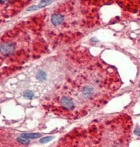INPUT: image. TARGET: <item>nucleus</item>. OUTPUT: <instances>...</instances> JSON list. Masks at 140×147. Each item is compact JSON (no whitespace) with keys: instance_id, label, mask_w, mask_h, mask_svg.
<instances>
[{"instance_id":"f03ea898","label":"nucleus","mask_w":140,"mask_h":147,"mask_svg":"<svg viewBox=\"0 0 140 147\" xmlns=\"http://www.w3.org/2000/svg\"><path fill=\"white\" fill-rule=\"evenodd\" d=\"M70 3L62 5L53 11L49 16L48 22L52 28L51 33L62 36L71 35L75 36L81 34L82 29L85 27L86 22V13H82L81 9L77 12L76 8H73ZM47 28V27H46Z\"/></svg>"},{"instance_id":"9d476101","label":"nucleus","mask_w":140,"mask_h":147,"mask_svg":"<svg viewBox=\"0 0 140 147\" xmlns=\"http://www.w3.org/2000/svg\"><path fill=\"white\" fill-rule=\"evenodd\" d=\"M135 133L137 135H140V127H139L136 128V129H135Z\"/></svg>"},{"instance_id":"7ed1b4c3","label":"nucleus","mask_w":140,"mask_h":147,"mask_svg":"<svg viewBox=\"0 0 140 147\" xmlns=\"http://www.w3.org/2000/svg\"><path fill=\"white\" fill-rule=\"evenodd\" d=\"M32 0H0L1 15L3 17H11L23 9Z\"/></svg>"},{"instance_id":"f257e3e1","label":"nucleus","mask_w":140,"mask_h":147,"mask_svg":"<svg viewBox=\"0 0 140 147\" xmlns=\"http://www.w3.org/2000/svg\"><path fill=\"white\" fill-rule=\"evenodd\" d=\"M39 36L27 24L22 23L1 38V59L7 64L22 65L29 60L39 43Z\"/></svg>"},{"instance_id":"39448f33","label":"nucleus","mask_w":140,"mask_h":147,"mask_svg":"<svg viewBox=\"0 0 140 147\" xmlns=\"http://www.w3.org/2000/svg\"><path fill=\"white\" fill-rule=\"evenodd\" d=\"M21 137L28 139H34L42 137V135L40 133H23Z\"/></svg>"},{"instance_id":"1a4fd4ad","label":"nucleus","mask_w":140,"mask_h":147,"mask_svg":"<svg viewBox=\"0 0 140 147\" xmlns=\"http://www.w3.org/2000/svg\"><path fill=\"white\" fill-rule=\"evenodd\" d=\"M52 139H53L52 137L48 136V137H46L43 138V139H41L40 140V142H41V143H46V142L50 141Z\"/></svg>"},{"instance_id":"6e6552de","label":"nucleus","mask_w":140,"mask_h":147,"mask_svg":"<svg viewBox=\"0 0 140 147\" xmlns=\"http://www.w3.org/2000/svg\"><path fill=\"white\" fill-rule=\"evenodd\" d=\"M17 141L19 142V143H22L23 144H27L30 142L29 140H28V139H25V138H24L23 137L17 138Z\"/></svg>"},{"instance_id":"423d86ee","label":"nucleus","mask_w":140,"mask_h":147,"mask_svg":"<svg viewBox=\"0 0 140 147\" xmlns=\"http://www.w3.org/2000/svg\"><path fill=\"white\" fill-rule=\"evenodd\" d=\"M37 79L39 81H44L46 79V73L44 71H40L37 75Z\"/></svg>"},{"instance_id":"0eeeda50","label":"nucleus","mask_w":140,"mask_h":147,"mask_svg":"<svg viewBox=\"0 0 140 147\" xmlns=\"http://www.w3.org/2000/svg\"><path fill=\"white\" fill-rule=\"evenodd\" d=\"M24 96L27 99H32L34 96V93L31 90H26L24 92Z\"/></svg>"},{"instance_id":"20e7f679","label":"nucleus","mask_w":140,"mask_h":147,"mask_svg":"<svg viewBox=\"0 0 140 147\" xmlns=\"http://www.w3.org/2000/svg\"><path fill=\"white\" fill-rule=\"evenodd\" d=\"M52 3V0H43V1H41L39 5L37 6H32L28 9V11H34V10H37L39 9L40 8L44 7H46L48 5H50Z\"/></svg>"}]
</instances>
